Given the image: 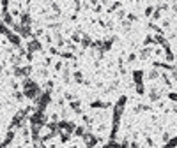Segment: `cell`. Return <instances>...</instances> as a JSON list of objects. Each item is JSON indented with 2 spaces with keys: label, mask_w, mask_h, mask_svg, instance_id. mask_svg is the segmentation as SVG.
<instances>
[{
  "label": "cell",
  "mask_w": 177,
  "mask_h": 148,
  "mask_svg": "<svg viewBox=\"0 0 177 148\" xmlns=\"http://www.w3.org/2000/svg\"><path fill=\"white\" fill-rule=\"evenodd\" d=\"M133 79L137 85H143V71H135L133 73Z\"/></svg>",
  "instance_id": "obj_1"
},
{
  "label": "cell",
  "mask_w": 177,
  "mask_h": 148,
  "mask_svg": "<svg viewBox=\"0 0 177 148\" xmlns=\"http://www.w3.org/2000/svg\"><path fill=\"white\" fill-rule=\"evenodd\" d=\"M149 97H151V101H158L161 95H159V92H158L156 88H151V92H149Z\"/></svg>",
  "instance_id": "obj_2"
},
{
  "label": "cell",
  "mask_w": 177,
  "mask_h": 148,
  "mask_svg": "<svg viewBox=\"0 0 177 148\" xmlns=\"http://www.w3.org/2000/svg\"><path fill=\"white\" fill-rule=\"evenodd\" d=\"M152 53V50L151 48H145V50H142V53H140V58L142 60H145V58H149V55Z\"/></svg>",
  "instance_id": "obj_3"
},
{
  "label": "cell",
  "mask_w": 177,
  "mask_h": 148,
  "mask_svg": "<svg viewBox=\"0 0 177 148\" xmlns=\"http://www.w3.org/2000/svg\"><path fill=\"white\" fill-rule=\"evenodd\" d=\"M158 76H159V73H158L156 69H152V71H149V79H156Z\"/></svg>",
  "instance_id": "obj_4"
},
{
  "label": "cell",
  "mask_w": 177,
  "mask_h": 148,
  "mask_svg": "<svg viewBox=\"0 0 177 148\" xmlns=\"http://www.w3.org/2000/svg\"><path fill=\"white\" fill-rule=\"evenodd\" d=\"M143 42H145V44L149 46V44H154V39H152V36H147V37H145V41H143Z\"/></svg>",
  "instance_id": "obj_5"
},
{
  "label": "cell",
  "mask_w": 177,
  "mask_h": 148,
  "mask_svg": "<svg viewBox=\"0 0 177 148\" xmlns=\"http://www.w3.org/2000/svg\"><path fill=\"white\" fill-rule=\"evenodd\" d=\"M137 92L138 95H143V85H137Z\"/></svg>",
  "instance_id": "obj_6"
},
{
  "label": "cell",
  "mask_w": 177,
  "mask_h": 148,
  "mask_svg": "<svg viewBox=\"0 0 177 148\" xmlns=\"http://www.w3.org/2000/svg\"><path fill=\"white\" fill-rule=\"evenodd\" d=\"M168 99H170V101H176V102H177V93H176V92L168 93Z\"/></svg>",
  "instance_id": "obj_7"
},
{
  "label": "cell",
  "mask_w": 177,
  "mask_h": 148,
  "mask_svg": "<svg viewBox=\"0 0 177 148\" xmlns=\"http://www.w3.org/2000/svg\"><path fill=\"white\" fill-rule=\"evenodd\" d=\"M152 11H154V9H152V7H151V5H149V7H147V9H145V14H147V16H151V14H152Z\"/></svg>",
  "instance_id": "obj_8"
},
{
  "label": "cell",
  "mask_w": 177,
  "mask_h": 148,
  "mask_svg": "<svg viewBox=\"0 0 177 148\" xmlns=\"http://www.w3.org/2000/svg\"><path fill=\"white\" fill-rule=\"evenodd\" d=\"M174 11H176V14H177V5H174Z\"/></svg>",
  "instance_id": "obj_9"
}]
</instances>
